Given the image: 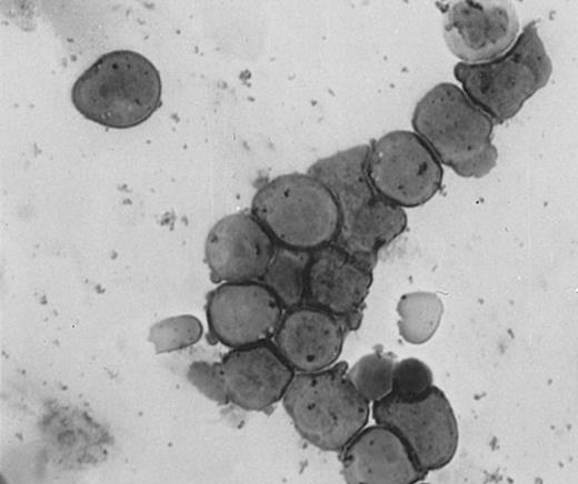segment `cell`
<instances>
[{"label":"cell","instance_id":"6da1fadb","mask_svg":"<svg viewBox=\"0 0 578 484\" xmlns=\"http://www.w3.org/2000/svg\"><path fill=\"white\" fill-rule=\"evenodd\" d=\"M369 144L355 145L316 161L307 173L333 195L340 215L335 244L367 268L407 228L403 209L383 199L367 175Z\"/></svg>","mask_w":578,"mask_h":484},{"label":"cell","instance_id":"7a4b0ae2","mask_svg":"<svg viewBox=\"0 0 578 484\" xmlns=\"http://www.w3.org/2000/svg\"><path fill=\"white\" fill-rule=\"evenodd\" d=\"M411 125L441 164L462 178H482L495 167L494 120L450 82L431 88L416 104Z\"/></svg>","mask_w":578,"mask_h":484},{"label":"cell","instance_id":"3957f363","mask_svg":"<svg viewBox=\"0 0 578 484\" xmlns=\"http://www.w3.org/2000/svg\"><path fill=\"white\" fill-rule=\"evenodd\" d=\"M162 82L144 56L114 50L100 56L71 89L74 108L88 120L113 129L136 127L160 107Z\"/></svg>","mask_w":578,"mask_h":484},{"label":"cell","instance_id":"277c9868","mask_svg":"<svg viewBox=\"0 0 578 484\" xmlns=\"http://www.w3.org/2000/svg\"><path fill=\"white\" fill-rule=\"evenodd\" d=\"M347 370V363L340 362L319 372L297 373L282 399L297 432L322 451L341 452L371 414Z\"/></svg>","mask_w":578,"mask_h":484},{"label":"cell","instance_id":"5b68a950","mask_svg":"<svg viewBox=\"0 0 578 484\" xmlns=\"http://www.w3.org/2000/svg\"><path fill=\"white\" fill-rule=\"evenodd\" d=\"M552 62L535 21L501 56L480 63L458 62L454 75L469 100L498 123L512 119L549 81Z\"/></svg>","mask_w":578,"mask_h":484},{"label":"cell","instance_id":"8992f818","mask_svg":"<svg viewBox=\"0 0 578 484\" xmlns=\"http://www.w3.org/2000/svg\"><path fill=\"white\" fill-rule=\"evenodd\" d=\"M251 214L277 244L296 250L331 244L339 231L333 195L309 173H286L262 184L252 198Z\"/></svg>","mask_w":578,"mask_h":484},{"label":"cell","instance_id":"52a82bcc","mask_svg":"<svg viewBox=\"0 0 578 484\" xmlns=\"http://www.w3.org/2000/svg\"><path fill=\"white\" fill-rule=\"evenodd\" d=\"M367 175L375 190L401 209L418 208L440 190L444 169L413 131L393 130L369 144Z\"/></svg>","mask_w":578,"mask_h":484},{"label":"cell","instance_id":"ba28073f","mask_svg":"<svg viewBox=\"0 0 578 484\" xmlns=\"http://www.w3.org/2000/svg\"><path fill=\"white\" fill-rule=\"evenodd\" d=\"M371 415L402 440L426 473L444 468L456 455L457 419L446 394L436 385L416 400L390 394L371 405Z\"/></svg>","mask_w":578,"mask_h":484},{"label":"cell","instance_id":"9c48e42d","mask_svg":"<svg viewBox=\"0 0 578 484\" xmlns=\"http://www.w3.org/2000/svg\"><path fill=\"white\" fill-rule=\"evenodd\" d=\"M206 314L210 334L221 344L238 349L275 336L283 307L261 282H227L208 294Z\"/></svg>","mask_w":578,"mask_h":484},{"label":"cell","instance_id":"30bf717a","mask_svg":"<svg viewBox=\"0 0 578 484\" xmlns=\"http://www.w3.org/2000/svg\"><path fill=\"white\" fill-rule=\"evenodd\" d=\"M444 38L464 63H480L506 52L519 32L511 1H454L442 8Z\"/></svg>","mask_w":578,"mask_h":484},{"label":"cell","instance_id":"8fae6325","mask_svg":"<svg viewBox=\"0 0 578 484\" xmlns=\"http://www.w3.org/2000/svg\"><path fill=\"white\" fill-rule=\"evenodd\" d=\"M277 243L250 213L223 216L209 231L205 259L215 282L260 280L276 251Z\"/></svg>","mask_w":578,"mask_h":484},{"label":"cell","instance_id":"7c38bea8","mask_svg":"<svg viewBox=\"0 0 578 484\" xmlns=\"http://www.w3.org/2000/svg\"><path fill=\"white\" fill-rule=\"evenodd\" d=\"M220 364L228 401L247 411H263L282 401L296 374L267 343L231 349Z\"/></svg>","mask_w":578,"mask_h":484},{"label":"cell","instance_id":"4fadbf2b","mask_svg":"<svg viewBox=\"0 0 578 484\" xmlns=\"http://www.w3.org/2000/svg\"><path fill=\"white\" fill-rule=\"evenodd\" d=\"M341 467L346 484H417L427 474L402 440L377 423L341 451Z\"/></svg>","mask_w":578,"mask_h":484},{"label":"cell","instance_id":"5bb4252c","mask_svg":"<svg viewBox=\"0 0 578 484\" xmlns=\"http://www.w3.org/2000/svg\"><path fill=\"white\" fill-rule=\"evenodd\" d=\"M345 325L338 317L313 306L291 309L275 334V347L298 373L333 366L342 351Z\"/></svg>","mask_w":578,"mask_h":484},{"label":"cell","instance_id":"9a60e30c","mask_svg":"<svg viewBox=\"0 0 578 484\" xmlns=\"http://www.w3.org/2000/svg\"><path fill=\"white\" fill-rule=\"evenodd\" d=\"M371 271L335 243L311 251L306 293L309 305L341 321L351 316L370 291Z\"/></svg>","mask_w":578,"mask_h":484},{"label":"cell","instance_id":"2e32d148","mask_svg":"<svg viewBox=\"0 0 578 484\" xmlns=\"http://www.w3.org/2000/svg\"><path fill=\"white\" fill-rule=\"evenodd\" d=\"M311 251L296 250L277 244L275 254L261 276L282 307L295 309L306 298Z\"/></svg>","mask_w":578,"mask_h":484},{"label":"cell","instance_id":"e0dca14e","mask_svg":"<svg viewBox=\"0 0 578 484\" xmlns=\"http://www.w3.org/2000/svg\"><path fill=\"white\" fill-rule=\"evenodd\" d=\"M396 312L400 336L410 344L419 345L428 342L438 330L444 304L436 293L415 291L400 296Z\"/></svg>","mask_w":578,"mask_h":484},{"label":"cell","instance_id":"ac0fdd59","mask_svg":"<svg viewBox=\"0 0 578 484\" xmlns=\"http://www.w3.org/2000/svg\"><path fill=\"white\" fill-rule=\"evenodd\" d=\"M396 361L373 352L361 356L347 370V376L358 394L369 404L392 393V375Z\"/></svg>","mask_w":578,"mask_h":484},{"label":"cell","instance_id":"d6986e66","mask_svg":"<svg viewBox=\"0 0 578 484\" xmlns=\"http://www.w3.org/2000/svg\"><path fill=\"white\" fill-rule=\"evenodd\" d=\"M202 333V323L198 317L191 314H180L153 324L149 332V341L157 353H169L196 344Z\"/></svg>","mask_w":578,"mask_h":484},{"label":"cell","instance_id":"ffe728a7","mask_svg":"<svg viewBox=\"0 0 578 484\" xmlns=\"http://www.w3.org/2000/svg\"><path fill=\"white\" fill-rule=\"evenodd\" d=\"M434 386L430 367L419 359L407 357L395 363L392 393L402 400H416Z\"/></svg>","mask_w":578,"mask_h":484},{"label":"cell","instance_id":"44dd1931","mask_svg":"<svg viewBox=\"0 0 578 484\" xmlns=\"http://www.w3.org/2000/svg\"><path fill=\"white\" fill-rule=\"evenodd\" d=\"M188 379L203 395L219 403H229L220 362H193L188 370Z\"/></svg>","mask_w":578,"mask_h":484},{"label":"cell","instance_id":"7402d4cb","mask_svg":"<svg viewBox=\"0 0 578 484\" xmlns=\"http://www.w3.org/2000/svg\"><path fill=\"white\" fill-rule=\"evenodd\" d=\"M417 484H429V483H423V482H420V483H417Z\"/></svg>","mask_w":578,"mask_h":484}]
</instances>
